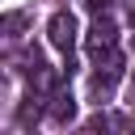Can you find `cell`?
<instances>
[{"instance_id": "1", "label": "cell", "mask_w": 135, "mask_h": 135, "mask_svg": "<svg viewBox=\"0 0 135 135\" xmlns=\"http://www.w3.org/2000/svg\"><path fill=\"white\" fill-rule=\"evenodd\" d=\"M97 59V76H93V93L101 97V93H110L114 84H118V76H122V51L118 46H110V51H101V55H93Z\"/></svg>"}, {"instance_id": "2", "label": "cell", "mask_w": 135, "mask_h": 135, "mask_svg": "<svg viewBox=\"0 0 135 135\" xmlns=\"http://www.w3.org/2000/svg\"><path fill=\"white\" fill-rule=\"evenodd\" d=\"M110 46H118V25H114L110 13H97L93 25H89V51L101 55V51H110Z\"/></svg>"}, {"instance_id": "3", "label": "cell", "mask_w": 135, "mask_h": 135, "mask_svg": "<svg viewBox=\"0 0 135 135\" xmlns=\"http://www.w3.org/2000/svg\"><path fill=\"white\" fill-rule=\"evenodd\" d=\"M46 38H51V46H59V51H72L76 46V17L63 8V13H55L51 21H46Z\"/></svg>"}, {"instance_id": "4", "label": "cell", "mask_w": 135, "mask_h": 135, "mask_svg": "<svg viewBox=\"0 0 135 135\" xmlns=\"http://www.w3.org/2000/svg\"><path fill=\"white\" fill-rule=\"evenodd\" d=\"M25 76H30V84H34L38 93H51V89H55V72L42 63V55H30V59H25Z\"/></svg>"}, {"instance_id": "5", "label": "cell", "mask_w": 135, "mask_h": 135, "mask_svg": "<svg viewBox=\"0 0 135 135\" xmlns=\"http://www.w3.org/2000/svg\"><path fill=\"white\" fill-rule=\"evenodd\" d=\"M46 110H51V118H55V122H72V118H76V97H72L68 89H55Z\"/></svg>"}, {"instance_id": "6", "label": "cell", "mask_w": 135, "mask_h": 135, "mask_svg": "<svg viewBox=\"0 0 135 135\" xmlns=\"http://www.w3.org/2000/svg\"><path fill=\"white\" fill-rule=\"evenodd\" d=\"M21 21H25V17H21V13H8V17H4V30H8V34H13V30H21Z\"/></svg>"}, {"instance_id": "7", "label": "cell", "mask_w": 135, "mask_h": 135, "mask_svg": "<svg viewBox=\"0 0 135 135\" xmlns=\"http://www.w3.org/2000/svg\"><path fill=\"white\" fill-rule=\"evenodd\" d=\"M105 4L110 0H84V8H93V13H105Z\"/></svg>"}]
</instances>
